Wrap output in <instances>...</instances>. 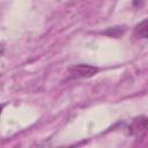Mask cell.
<instances>
[{"mask_svg": "<svg viewBox=\"0 0 148 148\" xmlns=\"http://www.w3.org/2000/svg\"><path fill=\"white\" fill-rule=\"evenodd\" d=\"M98 71H99V68L96 66L87 65V64H77V65H73L68 68L67 75H68V79H72V80L87 79V77L94 76Z\"/></svg>", "mask_w": 148, "mask_h": 148, "instance_id": "cell-1", "label": "cell"}, {"mask_svg": "<svg viewBox=\"0 0 148 148\" xmlns=\"http://www.w3.org/2000/svg\"><path fill=\"white\" fill-rule=\"evenodd\" d=\"M133 36L140 39L148 38V18L139 22L133 29Z\"/></svg>", "mask_w": 148, "mask_h": 148, "instance_id": "cell-2", "label": "cell"}, {"mask_svg": "<svg viewBox=\"0 0 148 148\" xmlns=\"http://www.w3.org/2000/svg\"><path fill=\"white\" fill-rule=\"evenodd\" d=\"M147 127H148V119H145V118L135 119L131 126V133L138 134L142 131H146Z\"/></svg>", "mask_w": 148, "mask_h": 148, "instance_id": "cell-3", "label": "cell"}]
</instances>
